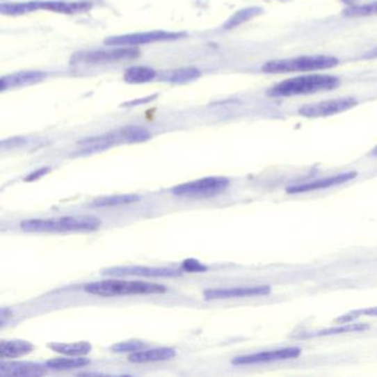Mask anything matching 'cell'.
<instances>
[{
	"instance_id": "6da1fadb",
	"label": "cell",
	"mask_w": 377,
	"mask_h": 377,
	"mask_svg": "<svg viewBox=\"0 0 377 377\" xmlns=\"http://www.w3.org/2000/svg\"><path fill=\"white\" fill-rule=\"evenodd\" d=\"M101 220L95 216H73L60 218L29 219L20 224L27 232H93L99 230Z\"/></svg>"
},
{
	"instance_id": "7a4b0ae2",
	"label": "cell",
	"mask_w": 377,
	"mask_h": 377,
	"mask_svg": "<svg viewBox=\"0 0 377 377\" xmlns=\"http://www.w3.org/2000/svg\"><path fill=\"white\" fill-rule=\"evenodd\" d=\"M84 291L93 296H135V294H159L168 291L166 287L159 283L145 281L103 280L88 283Z\"/></svg>"
},
{
	"instance_id": "3957f363",
	"label": "cell",
	"mask_w": 377,
	"mask_h": 377,
	"mask_svg": "<svg viewBox=\"0 0 377 377\" xmlns=\"http://www.w3.org/2000/svg\"><path fill=\"white\" fill-rule=\"evenodd\" d=\"M339 80L337 77L328 74H312L289 79L278 83L270 89L268 95L271 97H294V95H311L321 91H329L337 88Z\"/></svg>"
},
{
	"instance_id": "277c9868",
	"label": "cell",
	"mask_w": 377,
	"mask_h": 377,
	"mask_svg": "<svg viewBox=\"0 0 377 377\" xmlns=\"http://www.w3.org/2000/svg\"><path fill=\"white\" fill-rule=\"evenodd\" d=\"M92 3L89 1H27V3H1L0 11L8 16H20L37 10L52 11L58 14L72 15L90 10Z\"/></svg>"
},
{
	"instance_id": "5b68a950",
	"label": "cell",
	"mask_w": 377,
	"mask_h": 377,
	"mask_svg": "<svg viewBox=\"0 0 377 377\" xmlns=\"http://www.w3.org/2000/svg\"><path fill=\"white\" fill-rule=\"evenodd\" d=\"M339 60L331 56H307L292 59L273 60L262 67L264 73H289L326 70L337 67Z\"/></svg>"
},
{
	"instance_id": "8992f818",
	"label": "cell",
	"mask_w": 377,
	"mask_h": 377,
	"mask_svg": "<svg viewBox=\"0 0 377 377\" xmlns=\"http://www.w3.org/2000/svg\"><path fill=\"white\" fill-rule=\"evenodd\" d=\"M230 179L221 176L202 178L194 182L181 184L172 189V194L178 197H210L220 194L230 186Z\"/></svg>"
},
{
	"instance_id": "52a82bcc",
	"label": "cell",
	"mask_w": 377,
	"mask_h": 377,
	"mask_svg": "<svg viewBox=\"0 0 377 377\" xmlns=\"http://www.w3.org/2000/svg\"><path fill=\"white\" fill-rule=\"evenodd\" d=\"M185 33H170V31H147V33H129V35H113L105 39L106 46L134 47L161 41L176 40L185 37Z\"/></svg>"
},
{
	"instance_id": "ba28073f",
	"label": "cell",
	"mask_w": 377,
	"mask_h": 377,
	"mask_svg": "<svg viewBox=\"0 0 377 377\" xmlns=\"http://www.w3.org/2000/svg\"><path fill=\"white\" fill-rule=\"evenodd\" d=\"M140 51L134 47H123L113 50H99V51L80 52L73 56L70 63H86V65H102V63H116L121 60L134 59L138 57Z\"/></svg>"
},
{
	"instance_id": "9c48e42d",
	"label": "cell",
	"mask_w": 377,
	"mask_h": 377,
	"mask_svg": "<svg viewBox=\"0 0 377 377\" xmlns=\"http://www.w3.org/2000/svg\"><path fill=\"white\" fill-rule=\"evenodd\" d=\"M358 103V100L354 97H339L335 100L305 105L300 109L299 114L305 118H326L351 110L356 106Z\"/></svg>"
},
{
	"instance_id": "30bf717a",
	"label": "cell",
	"mask_w": 377,
	"mask_h": 377,
	"mask_svg": "<svg viewBox=\"0 0 377 377\" xmlns=\"http://www.w3.org/2000/svg\"><path fill=\"white\" fill-rule=\"evenodd\" d=\"M300 348H284L280 350L266 351L248 355L237 356L232 360L234 365H252V364L270 363V362L284 361L298 358L301 354Z\"/></svg>"
},
{
	"instance_id": "8fae6325",
	"label": "cell",
	"mask_w": 377,
	"mask_h": 377,
	"mask_svg": "<svg viewBox=\"0 0 377 377\" xmlns=\"http://www.w3.org/2000/svg\"><path fill=\"white\" fill-rule=\"evenodd\" d=\"M103 275H113V277H129V275H136V277L147 278H168L178 277L181 275V271L172 269V268H154V267H114L103 270Z\"/></svg>"
},
{
	"instance_id": "7c38bea8",
	"label": "cell",
	"mask_w": 377,
	"mask_h": 377,
	"mask_svg": "<svg viewBox=\"0 0 377 377\" xmlns=\"http://www.w3.org/2000/svg\"><path fill=\"white\" fill-rule=\"evenodd\" d=\"M356 176H358V173L356 172L342 173V174H337V175L322 178V179L310 182V183L294 185V186H290L287 188V193H288V194H301V193H307V191L329 188V187L337 186V185H341V184L352 181Z\"/></svg>"
},
{
	"instance_id": "4fadbf2b",
	"label": "cell",
	"mask_w": 377,
	"mask_h": 377,
	"mask_svg": "<svg viewBox=\"0 0 377 377\" xmlns=\"http://www.w3.org/2000/svg\"><path fill=\"white\" fill-rule=\"evenodd\" d=\"M271 292L268 286L243 287V288L209 289L204 292L207 300L232 299L245 296H267Z\"/></svg>"
},
{
	"instance_id": "5bb4252c",
	"label": "cell",
	"mask_w": 377,
	"mask_h": 377,
	"mask_svg": "<svg viewBox=\"0 0 377 377\" xmlns=\"http://www.w3.org/2000/svg\"><path fill=\"white\" fill-rule=\"evenodd\" d=\"M47 78V73L43 71H20L3 77L0 81L1 91L22 88V86H33L40 83Z\"/></svg>"
},
{
	"instance_id": "9a60e30c",
	"label": "cell",
	"mask_w": 377,
	"mask_h": 377,
	"mask_svg": "<svg viewBox=\"0 0 377 377\" xmlns=\"http://www.w3.org/2000/svg\"><path fill=\"white\" fill-rule=\"evenodd\" d=\"M176 351L172 348H152V350H141L131 354L129 361L132 363H152V362H163L175 358Z\"/></svg>"
},
{
	"instance_id": "2e32d148",
	"label": "cell",
	"mask_w": 377,
	"mask_h": 377,
	"mask_svg": "<svg viewBox=\"0 0 377 377\" xmlns=\"http://www.w3.org/2000/svg\"><path fill=\"white\" fill-rule=\"evenodd\" d=\"M0 374L3 376H42L46 369L33 363H1Z\"/></svg>"
},
{
	"instance_id": "e0dca14e",
	"label": "cell",
	"mask_w": 377,
	"mask_h": 377,
	"mask_svg": "<svg viewBox=\"0 0 377 377\" xmlns=\"http://www.w3.org/2000/svg\"><path fill=\"white\" fill-rule=\"evenodd\" d=\"M33 351V345L28 341H22V339L3 341L0 344V358L1 360L22 358L31 353Z\"/></svg>"
},
{
	"instance_id": "ac0fdd59",
	"label": "cell",
	"mask_w": 377,
	"mask_h": 377,
	"mask_svg": "<svg viewBox=\"0 0 377 377\" xmlns=\"http://www.w3.org/2000/svg\"><path fill=\"white\" fill-rule=\"evenodd\" d=\"M48 346L54 352L67 356H83L92 350V345L89 342L51 343Z\"/></svg>"
},
{
	"instance_id": "d6986e66",
	"label": "cell",
	"mask_w": 377,
	"mask_h": 377,
	"mask_svg": "<svg viewBox=\"0 0 377 377\" xmlns=\"http://www.w3.org/2000/svg\"><path fill=\"white\" fill-rule=\"evenodd\" d=\"M157 71L147 67H131L125 71V81L129 84H142L153 81Z\"/></svg>"
},
{
	"instance_id": "ffe728a7",
	"label": "cell",
	"mask_w": 377,
	"mask_h": 377,
	"mask_svg": "<svg viewBox=\"0 0 377 377\" xmlns=\"http://www.w3.org/2000/svg\"><path fill=\"white\" fill-rule=\"evenodd\" d=\"M369 329V326L364 323H343L335 328L321 330V331L313 332L309 335H303V337H330V335H344V333H353V332H362Z\"/></svg>"
},
{
	"instance_id": "44dd1931",
	"label": "cell",
	"mask_w": 377,
	"mask_h": 377,
	"mask_svg": "<svg viewBox=\"0 0 377 377\" xmlns=\"http://www.w3.org/2000/svg\"><path fill=\"white\" fill-rule=\"evenodd\" d=\"M262 14V9L259 7H249V8L241 9V10L237 11L236 14L232 15L230 19L225 22V29H234V28L239 27L245 22H249V20L253 19L255 17L259 16Z\"/></svg>"
},
{
	"instance_id": "7402d4cb",
	"label": "cell",
	"mask_w": 377,
	"mask_h": 377,
	"mask_svg": "<svg viewBox=\"0 0 377 377\" xmlns=\"http://www.w3.org/2000/svg\"><path fill=\"white\" fill-rule=\"evenodd\" d=\"M140 200V196L138 195H116V196L103 197L99 200H95L91 205L95 207H114V206L127 205Z\"/></svg>"
},
{
	"instance_id": "603a6c76",
	"label": "cell",
	"mask_w": 377,
	"mask_h": 377,
	"mask_svg": "<svg viewBox=\"0 0 377 377\" xmlns=\"http://www.w3.org/2000/svg\"><path fill=\"white\" fill-rule=\"evenodd\" d=\"M90 364L89 360L77 356V358H54L47 362V367L49 369L63 371V369H77V367H83Z\"/></svg>"
},
{
	"instance_id": "cb8c5ba5",
	"label": "cell",
	"mask_w": 377,
	"mask_h": 377,
	"mask_svg": "<svg viewBox=\"0 0 377 377\" xmlns=\"http://www.w3.org/2000/svg\"><path fill=\"white\" fill-rule=\"evenodd\" d=\"M200 77V71L196 67H183L173 71L170 77V82L175 84L188 83L195 81Z\"/></svg>"
},
{
	"instance_id": "d4e9b609",
	"label": "cell",
	"mask_w": 377,
	"mask_h": 377,
	"mask_svg": "<svg viewBox=\"0 0 377 377\" xmlns=\"http://www.w3.org/2000/svg\"><path fill=\"white\" fill-rule=\"evenodd\" d=\"M345 17L348 18H358V17H369L377 15V1L367 3V5L355 6L346 9L343 13Z\"/></svg>"
},
{
	"instance_id": "484cf974",
	"label": "cell",
	"mask_w": 377,
	"mask_h": 377,
	"mask_svg": "<svg viewBox=\"0 0 377 377\" xmlns=\"http://www.w3.org/2000/svg\"><path fill=\"white\" fill-rule=\"evenodd\" d=\"M362 316H377V307H365L360 310H353L345 314L339 315V318L335 319V322L339 324L350 323L356 319Z\"/></svg>"
},
{
	"instance_id": "4316f807",
	"label": "cell",
	"mask_w": 377,
	"mask_h": 377,
	"mask_svg": "<svg viewBox=\"0 0 377 377\" xmlns=\"http://www.w3.org/2000/svg\"><path fill=\"white\" fill-rule=\"evenodd\" d=\"M145 343L138 339H132V341H125V342H120L118 344H114L111 346V351H113L115 353H125V352H138V351L144 350Z\"/></svg>"
},
{
	"instance_id": "83f0119b",
	"label": "cell",
	"mask_w": 377,
	"mask_h": 377,
	"mask_svg": "<svg viewBox=\"0 0 377 377\" xmlns=\"http://www.w3.org/2000/svg\"><path fill=\"white\" fill-rule=\"evenodd\" d=\"M182 268L185 271H187V273H205L206 270H207L206 266L200 264L198 260H195V259H187V260H185L183 262Z\"/></svg>"
},
{
	"instance_id": "f1b7e54d",
	"label": "cell",
	"mask_w": 377,
	"mask_h": 377,
	"mask_svg": "<svg viewBox=\"0 0 377 377\" xmlns=\"http://www.w3.org/2000/svg\"><path fill=\"white\" fill-rule=\"evenodd\" d=\"M49 168H42V170H38V172H35V175H31L30 176L28 179H26V181H33L35 178H37V176H42L43 174H46L47 172H48Z\"/></svg>"
},
{
	"instance_id": "f546056e",
	"label": "cell",
	"mask_w": 377,
	"mask_h": 377,
	"mask_svg": "<svg viewBox=\"0 0 377 377\" xmlns=\"http://www.w3.org/2000/svg\"><path fill=\"white\" fill-rule=\"evenodd\" d=\"M365 58H367V59H374V58H377V48L373 49L372 51H369V54H367Z\"/></svg>"
},
{
	"instance_id": "4dcf8cb0",
	"label": "cell",
	"mask_w": 377,
	"mask_h": 377,
	"mask_svg": "<svg viewBox=\"0 0 377 377\" xmlns=\"http://www.w3.org/2000/svg\"><path fill=\"white\" fill-rule=\"evenodd\" d=\"M371 155L374 157H377V146H375L374 148H373L372 152H371Z\"/></svg>"
}]
</instances>
